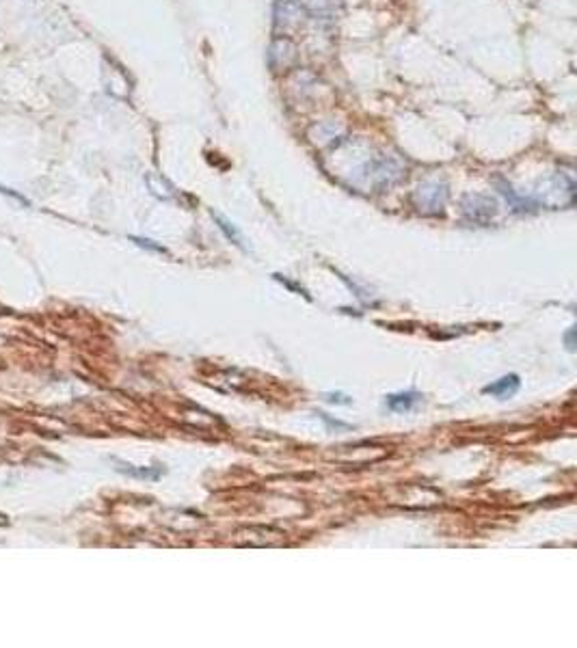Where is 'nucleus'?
<instances>
[{"label":"nucleus","instance_id":"obj_1","mask_svg":"<svg viewBox=\"0 0 577 648\" xmlns=\"http://www.w3.org/2000/svg\"><path fill=\"white\" fill-rule=\"evenodd\" d=\"M517 387H519V376L512 374V376H504V378H499L497 382L484 387V394L506 398V396H510V394H515V392H517Z\"/></svg>","mask_w":577,"mask_h":648},{"label":"nucleus","instance_id":"obj_3","mask_svg":"<svg viewBox=\"0 0 577 648\" xmlns=\"http://www.w3.org/2000/svg\"><path fill=\"white\" fill-rule=\"evenodd\" d=\"M296 5L311 14H329L340 5V0H296Z\"/></svg>","mask_w":577,"mask_h":648},{"label":"nucleus","instance_id":"obj_2","mask_svg":"<svg viewBox=\"0 0 577 648\" xmlns=\"http://www.w3.org/2000/svg\"><path fill=\"white\" fill-rule=\"evenodd\" d=\"M420 197H422V204L420 206H426L428 202L432 204V208H439L443 206V199H445V190L443 186L439 184H426V186H420Z\"/></svg>","mask_w":577,"mask_h":648},{"label":"nucleus","instance_id":"obj_5","mask_svg":"<svg viewBox=\"0 0 577 648\" xmlns=\"http://www.w3.org/2000/svg\"><path fill=\"white\" fill-rule=\"evenodd\" d=\"M214 219H217V221H219V223H221V225H219V227H221V229H223V231H225V234H227V238H229V240H234V242H238V244H240V236H238V234H236V229H234V227H229V223H227V221H223V219H221V216H219V214H214Z\"/></svg>","mask_w":577,"mask_h":648},{"label":"nucleus","instance_id":"obj_4","mask_svg":"<svg viewBox=\"0 0 577 648\" xmlns=\"http://www.w3.org/2000/svg\"><path fill=\"white\" fill-rule=\"evenodd\" d=\"M420 400V396L415 392H407V394H396L388 398V407L392 411H409L415 402Z\"/></svg>","mask_w":577,"mask_h":648}]
</instances>
